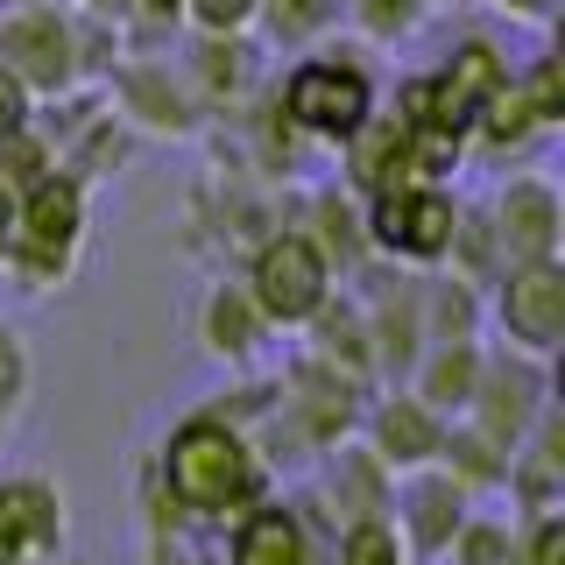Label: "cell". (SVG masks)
Returning <instances> with one entry per match:
<instances>
[{"label": "cell", "mask_w": 565, "mask_h": 565, "mask_svg": "<svg viewBox=\"0 0 565 565\" xmlns=\"http://www.w3.org/2000/svg\"><path fill=\"white\" fill-rule=\"evenodd\" d=\"M191 78V93L205 99V114H226V106H241L247 78H255V50H247V35H191V57H177Z\"/></svg>", "instance_id": "d6986e66"}, {"label": "cell", "mask_w": 565, "mask_h": 565, "mask_svg": "<svg viewBox=\"0 0 565 565\" xmlns=\"http://www.w3.org/2000/svg\"><path fill=\"white\" fill-rule=\"evenodd\" d=\"M255 29L282 57H305L340 29V0H255Z\"/></svg>", "instance_id": "44dd1931"}, {"label": "cell", "mask_w": 565, "mask_h": 565, "mask_svg": "<svg viewBox=\"0 0 565 565\" xmlns=\"http://www.w3.org/2000/svg\"><path fill=\"white\" fill-rule=\"evenodd\" d=\"M71 8L99 14V22H114V29H128V22H135V0H71Z\"/></svg>", "instance_id": "f1b7e54d"}, {"label": "cell", "mask_w": 565, "mask_h": 565, "mask_svg": "<svg viewBox=\"0 0 565 565\" xmlns=\"http://www.w3.org/2000/svg\"><path fill=\"white\" fill-rule=\"evenodd\" d=\"M297 226H305V234L326 247L332 276H361L367 262H375V247H367V212H361V199H353L347 184L311 191L305 212H297Z\"/></svg>", "instance_id": "e0dca14e"}, {"label": "cell", "mask_w": 565, "mask_h": 565, "mask_svg": "<svg viewBox=\"0 0 565 565\" xmlns=\"http://www.w3.org/2000/svg\"><path fill=\"white\" fill-rule=\"evenodd\" d=\"M326 565H411V552H403L396 523L388 516H353V523H332L326 552H318Z\"/></svg>", "instance_id": "603a6c76"}, {"label": "cell", "mask_w": 565, "mask_h": 565, "mask_svg": "<svg viewBox=\"0 0 565 565\" xmlns=\"http://www.w3.org/2000/svg\"><path fill=\"white\" fill-rule=\"evenodd\" d=\"M29 396H35V353H29V332L14 318H0V452L14 446L29 417Z\"/></svg>", "instance_id": "7402d4cb"}, {"label": "cell", "mask_w": 565, "mask_h": 565, "mask_svg": "<svg viewBox=\"0 0 565 565\" xmlns=\"http://www.w3.org/2000/svg\"><path fill=\"white\" fill-rule=\"evenodd\" d=\"M552 403V361L516 347H488L481 353V382H473V403L459 417L481 424L494 446H516V438L537 424V411Z\"/></svg>", "instance_id": "ba28073f"}, {"label": "cell", "mask_w": 565, "mask_h": 565, "mask_svg": "<svg viewBox=\"0 0 565 565\" xmlns=\"http://www.w3.org/2000/svg\"><path fill=\"white\" fill-rule=\"evenodd\" d=\"M241 282H247L255 311L269 318L276 332H297V326H305V318L326 305L332 290H340V276H332L326 247H318L297 220H282V226H269V234H255Z\"/></svg>", "instance_id": "277c9868"}, {"label": "cell", "mask_w": 565, "mask_h": 565, "mask_svg": "<svg viewBox=\"0 0 565 565\" xmlns=\"http://www.w3.org/2000/svg\"><path fill=\"white\" fill-rule=\"evenodd\" d=\"M106 106H114L120 120H128L135 135H163V141H191L205 135V99L191 93L184 64H170L163 50H120L114 64H106Z\"/></svg>", "instance_id": "52a82bcc"}, {"label": "cell", "mask_w": 565, "mask_h": 565, "mask_svg": "<svg viewBox=\"0 0 565 565\" xmlns=\"http://www.w3.org/2000/svg\"><path fill=\"white\" fill-rule=\"evenodd\" d=\"M488 318L502 332V347L552 361L565 340V269L558 262H516V269H502L494 297H488Z\"/></svg>", "instance_id": "9c48e42d"}, {"label": "cell", "mask_w": 565, "mask_h": 565, "mask_svg": "<svg viewBox=\"0 0 565 565\" xmlns=\"http://www.w3.org/2000/svg\"><path fill=\"white\" fill-rule=\"evenodd\" d=\"M488 226H494V247H502V269H516V262H558V247H565L558 184L544 170L502 177L488 199Z\"/></svg>", "instance_id": "30bf717a"}, {"label": "cell", "mask_w": 565, "mask_h": 565, "mask_svg": "<svg viewBox=\"0 0 565 565\" xmlns=\"http://www.w3.org/2000/svg\"><path fill=\"white\" fill-rule=\"evenodd\" d=\"M276 114L290 135H305L311 149H340V141L375 114V71L361 50H340L326 35L318 50H305L276 85Z\"/></svg>", "instance_id": "3957f363"}, {"label": "cell", "mask_w": 565, "mask_h": 565, "mask_svg": "<svg viewBox=\"0 0 565 565\" xmlns=\"http://www.w3.org/2000/svg\"><path fill=\"white\" fill-rule=\"evenodd\" d=\"M516 565H565V516L558 509H523L516 516Z\"/></svg>", "instance_id": "484cf974"}, {"label": "cell", "mask_w": 565, "mask_h": 565, "mask_svg": "<svg viewBox=\"0 0 565 565\" xmlns=\"http://www.w3.org/2000/svg\"><path fill=\"white\" fill-rule=\"evenodd\" d=\"M156 488L170 494V509L184 523H234L241 509H255L262 494H276V467L255 452V438L220 411H191L170 424L163 452H156Z\"/></svg>", "instance_id": "6da1fadb"}, {"label": "cell", "mask_w": 565, "mask_h": 565, "mask_svg": "<svg viewBox=\"0 0 565 565\" xmlns=\"http://www.w3.org/2000/svg\"><path fill=\"white\" fill-rule=\"evenodd\" d=\"M367 212V247L375 262H396V269H446V247L459 226V199L431 177H403V184L361 199Z\"/></svg>", "instance_id": "8992f818"}, {"label": "cell", "mask_w": 565, "mask_h": 565, "mask_svg": "<svg viewBox=\"0 0 565 565\" xmlns=\"http://www.w3.org/2000/svg\"><path fill=\"white\" fill-rule=\"evenodd\" d=\"M481 353H488L481 332H467V340H424V353L411 361L403 388H417L438 417H459L473 403V382H481Z\"/></svg>", "instance_id": "ac0fdd59"}, {"label": "cell", "mask_w": 565, "mask_h": 565, "mask_svg": "<svg viewBox=\"0 0 565 565\" xmlns=\"http://www.w3.org/2000/svg\"><path fill=\"white\" fill-rule=\"evenodd\" d=\"M149 565H205V558L184 544V530H149Z\"/></svg>", "instance_id": "83f0119b"}, {"label": "cell", "mask_w": 565, "mask_h": 565, "mask_svg": "<svg viewBox=\"0 0 565 565\" xmlns=\"http://www.w3.org/2000/svg\"><path fill=\"white\" fill-rule=\"evenodd\" d=\"M388 488H396V473L375 459L361 431L332 438L326 452H318V488L311 502L326 509V523H353V516H388Z\"/></svg>", "instance_id": "4fadbf2b"}, {"label": "cell", "mask_w": 565, "mask_h": 565, "mask_svg": "<svg viewBox=\"0 0 565 565\" xmlns=\"http://www.w3.org/2000/svg\"><path fill=\"white\" fill-rule=\"evenodd\" d=\"M467 509H473V494L459 488L438 459H431V467L396 473V488H388V523H396L411 565H438V558H446V544H452V530L467 523Z\"/></svg>", "instance_id": "8fae6325"}, {"label": "cell", "mask_w": 565, "mask_h": 565, "mask_svg": "<svg viewBox=\"0 0 565 565\" xmlns=\"http://www.w3.org/2000/svg\"><path fill=\"white\" fill-rule=\"evenodd\" d=\"M0 8H14V0H0Z\"/></svg>", "instance_id": "d6a6232c"}, {"label": "cell", "mask_w": 565, "mask_h": 565, "mask_svg": "<svg viewBox=\"0 0 565 565\" xmlns=\"http://www.w3.org/2000/svg\"><path fill=\"white\" fill-rule=\"evenodd\" d=\"M177 22L191 35H247L255 29V0H177Z\"/></svg>", "instance_id": "4316f807"}, {"label": "cell", "mask_w": 565, "mask_h": 565, "mask_svg": "<svg viewBox=\"0 0 565 565\" xmlns=\"http://www.w3.org/2000/svg\"><path fill=\"white\" fill-rule=\"evenodd\" d=\"M226 530V565H318V530L305 523V509L282 502V494H262L255 509H241Z\"/></svg>", "instance_id": "9a60e30c"}, {"label": "cell", "mask_w": 565, "mask_h": 565, "mask_svg": "<svg viewBox=\"0 0 565 565\" xmlns=\"http://www.w3.org/2000/svg\"><path fill=\"white\" fill-rule=\"evenodd\" d=\"M446 424L452 417H438L417 388H388V396H375L361 411V438L375 446V459H382L388 473H411V467H431V459H438Z\"/></svg>", "instance_id": "5bb4252c"}, {"label": "cell", "mask_w": 565, "mask_h": 565, "mask_svg": "<svg viewBox=\"0 0 565 565\" xmlns=\"http://www.w3.org/2000/svg\"><path fill=\"white\" fill-rule=\"evenodd\" d=\"M71 502L50 473H0V565L64 558Z\"/></svg>", "instance_id": "7c38bea8"}, {"label": "cell", "mask_w": 565, "mask_h": 565, "mask_svg": "<svg viewBox=\"0 0 565 565\" xmlns=\"http://www.w3.org/2000/svg\"><path fill=\"white\" fill-rule=\"evenodd\" d=\"M0 71L29 99H57L71 85H93L71 0H14V8H0Z\"/></svg>", "instance_id": "5b68a950"}, {"label": "cell", "mask_w": 565, "mask_h": 565, "mask_svg": "<svg viewBox=\"0 0 565 565\" xmlns=\"http://www.w3.org/2000/svg\"><path fill=\"white\" fill-rule=\"evenodd\" d=\"M14 212H22V191L0 177V255H8V241H14Z\"/></svg>", "instance_id": "4dcf8cb0"}, {"label": "cell", "mask_w": 565, "mask_h": 565, "mask_svg": "<svg viewBox=\"0 0 565 565\" xmlns=\"http://www.w3.org/2000/svg\"><path fill=\"white\" fill-rule=\"evenodd\" d=\"M438 467H446L473 502H488V494H502V481H509V446H494L481 424L452 417L446 424V446H438Z\"/></svg>", "instance_id": "ffe728a7"}, {"label": "cell", "mask_w": 565, "mask_h": 565, "mask_svg": "<svg viewBox=\"0 0 565 565\" xmlns=\"http://www.w3.org/2000/svg\"><path fill=\"white\" fill-rule=\"evenodd\" d=\"M424 14H431V0H340V22L361 35L367 50H388V43H403V35H417Z\"/></svg>", "instance_id": "cb8c5ba5"}, {"label": "cell", "mask_w": 565, "mask_h": 565, "mask_svg": "<svg viewBox=\"0 0 565 565\" xmlns=\"http://www.w3.org/2000/svg\"><path fill=\"white\" fill-rule=\"evenodd\" d=\"M446 558H452V565H516V516H488V509H467V523L452 530Z\"/></svg>", "instance_id": "d4e9b609"}, {"label": "cell", "mask_w": 565, "mask_h": 565, "mask_svg": "<svg viewBox=\"0 0 565 565\" xmlns=\"http://www.w3.org/2000/svg\"><path fill=\"white\" fill-rule=\"evenodd\" d=\"M494 8H502L509 22H552V8H558V0H494Z\"/></svg>", "instance_id": "f546056e"}, {"label": "cell", "mask_w": 565, "mask_h": 565, "mask_svg": "<svg viewBox=\"0 0 565 565\" xmlns=\"http://www.w3.org/2000/svg\"><path fill=\"white\" fill-rule=\"evenodd\" d=\"M269 340H276V326L255 311V297H247L241 276H220V282L199 297V347L212 353V361L255 367L262 353H269Z\"/></svg>", "instance_id": "2e32d148"}, {"label": "cell", "mask_w": 565, "mask_h": 565, "mask_svg": "<svg viewBox=\"0 0 565 565\" xmlns=\"http://www.w3.org/2000/svg\"><path fill=\"white\" fill-rule=\"evenodd\" d=\"M43 565H71V558H43Z\"/></svg>", "instance_id": "1f68e13d"}, {"label": "cell", "mask_w": 565, "mask_h": 565, "mask_svg": "<svg viewBox=\"0 0 565 565\" xmlns=\"http://www.w3.org/2000/svg\"><path fill=\"white\" fill-rule=\"evenodd\" d=\"M85 241H93V184L71 170H50L22 191V212H14V241L0 255L14 290L43 297V290H64L85 262Z\"/></svg>", "instance_id": "7a4b0ae2"}]
</instances>
